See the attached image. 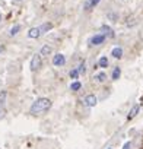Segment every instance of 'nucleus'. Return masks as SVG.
I'll list each match as a JSON object with an SVG mask.
<instances>
[{"instance_id": "1", "label": "nucleus", "mask_w": 143, "mask_h": 149, "mask_svg": "<svg viewBox=\"0 0 143 149\" xmlns=\"http://www.w3.org/2000/svg\"><path fill=\"white\" fill-rule=\"evenodd\" d=\"M51 107V101L48 98H38L29 108V113L32 116H37V114H41L44 111H47L48 108Z\"/></svg>"}, {"instance_id": "2", "label": "nucleus", "mask_w": 143, "mask_h": 149, "mask_svg": "<svg viewBox=\"0 0 143 149\" xmlns=\"http://www.w3.org/2000/svg\"><path fill=\"white\" fill-rule=\"evenodd\" d=\"M41 66H42V56H41L40 53H38V54H34L32 58H31V63H29L31 70L35 72V70H38Z\"/></svg>"}, {"instance_id": "3", "label": "nucleus", "mask_w": 143, "mask_h": 149, "mask_svg": "<svg viewBox=\"0 0 143 149\" xmlns=\"http://www.w3.org/2000/svg\"><path fill=\"white\" fill-rule=\"evenodd\" d=\"M6 97H8L6 91H2V92H0V120H2V118L5 117V114H6V108H5Z\"/></svg>"}, {"instance_id": "4", "label": "nucleus", "mask_w": 143, "mask_h": 149, "mask_svg": "<svg viewBox=\"0 0 143 149\" xmlns=\"http://www.w3.org/2000/svg\"><path fill=\"white\" fill-rule=\"evenodd\" d=\"M105 41V35L104 34H95L94 37H91V40H89V45H99V44H102Z\"/></svg>"}, {"instance_id": "5", "label": "nucleus", "mask_w": 143, "mask_h": 149, "mask_svg": "<svg viewBox=\"0 0 143 149\" xmlns=\"http://www.w3.org/2000/svg\"><path fill=\"white\" fill-rule=\"evenodd\" d=\"M53 64H54L56 67L64 66V64H66V57H64L63 54H60V53L54 54V56H53Z\"/></svg>"}, {"instance_id": "6", "label": "nucleus", "mask_w": 143, "mask_h": 149, "mask_svg": "<svg viewBox=\"0 0 143 149\" xmlns=\"http://www.w3.org/2000/svg\"><path fill=\"white\" fill-rule=\"evenodd\" d=\"M101 32L105 35V38H114L115 37V32H114V29L110 25H102L101 26Z\"/></svg>"}, {"instance_id": "7", "label": "nucleus", "mask_w": 143, "mask_h": 149, "mask_svg": "<svg viewBox=\"0 0 143 149\" xmlns=\"http://www.w3.org/2000/svg\"><path fill=\"white\" fill-rule=\"evenodd\" d=\"M83 102H85V105H86V107H95V105H96V102H98V98H96L94 94H89V95H86V97H85Z\"/></svg>"}, {"instance_id": "8", "label": "nucleus", "mask_w": 143, "mask_h": 149, "mask_svg": "<svg viewBox=\"0 0 143 149\" xmlns=\"http://www.w3.org/2000/svg\"><path fill=\"white\" fill-rule=\"evenodd\" d=\"M41 35H42V32H41L40 26H34V28H31V29L28 31V37L32 38V40H37V38H40Z\"/></svg>"}, {"instance_id": "9", "label": "nucleus", "mask_w": 143, "mask_h": 149, "mask_svg": "<svg viewBox=\"0 0 143 149\" xmlns=\"http://www.w3.org/2000/svg\"><path fill=\"white\" fill-rule=\"evenodd\" d=\"M94 81L98 82V84H104V82L107 81V74H105L104 72H98V73L94 74Z\"/></svg>"}, {"instance_id": "10", "label": "nucleus", "mask_w": 143, "mask_h": 149, "mask_svg": "<svg viewBox=\"0 0 143 149\" xmlns=\"http://www.w3.org/2000/svg\"><path fill=\"white\" fill-rule=\"evenodd\" d=\"M111 56H112L114 58H121V57H123V48H121V47H114V48L111 50Z\"/></svg>"}, {"instance_id": "11", "label": "nucleus", "mask_w": 143, "mask_h": 149, "mask_svg": "<svg viewBox=\"0 0 143 149\" xmlns=\"http://www.w3.org/2000/svg\"><path fill=\"white\" fill-rule=\"evenodd\" d=\"M82 89V84L79 82V81H73L70 84V91H73V92H78V91H81Z\"/></svg>"}, {"instance_id": "12", "label": "nucleus", "mask_w": 143, "mask_h": 149, "mask_svg": "<svg viewBox=\"0 0 143 149\" xmlns=\"http://www.w3.org/2000/svg\"><path fill=\"white\" fill-rule=\"evenodd\" d=\"M108 64H110V61H108V58H107L105 56H102V57L98 60V67H101V69H107Z\"/></svg>"}, {"instance_id": "13", "label": "nucleus", "mask_w": 143, "mask_h": 149, "mask_svg": "<svg viewBox=\"0 0 143 149\" xmlns=\"http://www.w3.org/2000/svg\"><path fill=\"white\" fill-rule=\"evenodd\" d=\"M120 76H121V69H120V67H114V70H112V73H111V79H112V81H118Z\"/></svg>"}, {"instance_id": "14", "label": "nucleus", "mask_w": 143, "mask_h": 149, "mask_svg": "<svg viewBox=\"0 0 143 149\" xmlns=\"http://www.w3.org/2000/svg\"><path fill=\"white\" fill-rule=\"evenodd\" d=\"M139 110H140V105H139V104H137V105H134V107L130 110V113H128V117H127V118H128V120L134 118V117H136V114L139 113Z\"/></svg>"}, {"instance_id": "15", "label": "nucleus", "mask_w": 143, "mask_h": 149, "mask_svg": "<svg viewBox=\"0 0 143 149\" xmlns=\"http://www.w3.org/2000/svg\"><path fill=\"white\" fill-rule=\"evenodd\" d=\"M51 28H53V24H51V22H45V24H42V25L40 26V29H41V32H42V34L48 32Z\"/></svg>"}, {"instance_id": "16", "label": "nucleus", "mask_w": 143, "mask_h": 149, "mask_svg": "<svg viewBox=\"0 0 143 149\" xmlns=\"http://www.w3.org/2000/svg\"><path fill=\"white\" fill-rule=\"evenodd\" d=\"M99 2H101V0H89V2H86V5H85V9L89 10L91 8H95Z\"/></svg>"}, {"instance_id": "17", "label": "nucleus", "mask_w": 143, "mask_h": 149, "mask_svg": "<svg viewBox=\"0 0 143 149\" xmlns=\"http://www.w3.org/2000/svg\"><path fill=\"white\" fill-rule=\"evenodd\" d=\"M69 76H70V79L78 81V78H79V70H78V69H72L70 73H69Z\"/></svg>"}, {"instance_id": "18", "label": "nucleus", "mask_w": 143, "mask_h": 149, "mask_svg": "<svg viewBox=\"0 0 143 149\" xmlns=\"http://www.w3.org/2000/svg\"><path fill=\"white\" fill-rule=\"evenodd\" d=\"M21 31V25H13L12 28H10V37H15V35H18V32Z\"/></svg>"}, {"instance_id": "19", "label": "nucleus", "mask_w": 143, "mask_h": 149, "mask_svg": "<svg viewBox=\"0 0 143 149\" xmlns=\"http://www.w3.org/2000/svg\"><path fill=\"white\" fill-rule=\"evenodd\" d=\"M42 57L44 56H50L51 54V47H48V45H44L42 48H41V53H40Z\"/></svg>"}, {"instance_id": "20", "label": "nucleus", "mask_w": 143, "mask_h": 149, "mask_svg": "<svg viewBox=\"0 0 143 149\" xmlns=\"http://www.w3.org/2000/svg\"><path fill=\"white\" fill-rule=\"evenodd\" d=\"M78 70H79V74H85V73H86V63H85V61H82V63L79 64Z\"/></svg>"}, {"instance_id": "21", "label": "nucleus", "mask_w": 143, "mask_h": 149, "mask_svg": "<svg viewBox=\"0 0 143 149\" xmlns=\"http://www.w3.org/2000/svg\"><path fill=\"white\" fill-rule=\"evenodd\" d=\"M130 148H131V143H130V142H127V143L123 146V149H130Z\"/></svg>"}, {"instance_id": "22", "label": "nucleus", "mask_w": 143, "mask_h": 149, "mask_svg": "<svg viewBox=\"0 0 143 149\" xmlns=\"http://www.w3.org/2000/svg\"><path fill=\"white\" fill-rule=\"evenodd\" d=\"M2 51H3V47H2V45H0V53H2Z\"/></svg>"}, {"instance_id": "23", "label": "nucleus", "mask_w": 143, "mask_h": 149, "mask_svg": "<svg viewBox=\"0 0 143 149\" xmlns=\"http://www.w3.org/2000/svg\"><path fill=\"white\" fill-rule=\"evenodd\" d=\"M0 22H2V13H0Z\"/></svg>"}, {"instance_id": "24", "label": "nucleus", "mask_w": 143, "mask_h": 149, "mask_svg": "<svg viewBox=\"0 0 143 149\" xmlns=\"http://www.w3.org/2000/svg\"><path fill=\"white\" fill-rule=\"evenodd\" d=\"M18 2H21V0H18Z\"/></svg>"}]
</instances>
